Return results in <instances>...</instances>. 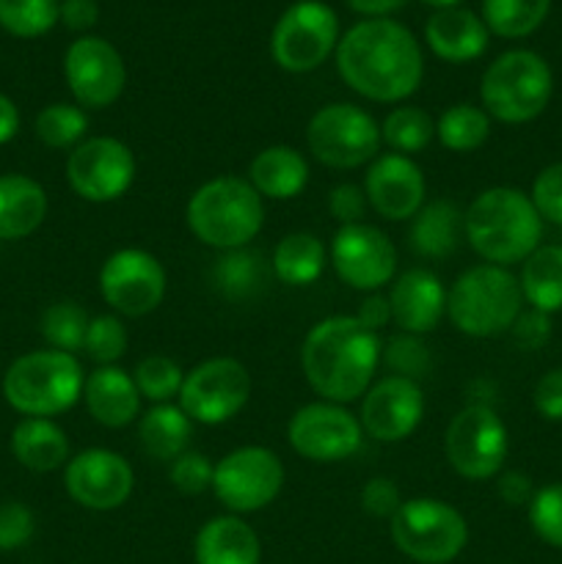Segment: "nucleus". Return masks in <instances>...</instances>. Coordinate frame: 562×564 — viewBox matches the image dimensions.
I'll return each instance as SVG.
<instances>
[{
    "mask_svg": "<svg viewBox=\"0 0 562 564\" xmlns=\"http://www.w3.org/2000/svg\"><path fill=\"white\" fill-rule=\"evenodd\" d=\"M510 438L494 408L474 402L455 413L444 435V452L452 471L472 482H485L501 474Z\"/></svg>",
    "mask_w": 562,
    "mask_h": 564,
    "instance_id": "11",
    "label": "nucleus"
},
{
    "mask_svg": "<svg viewBox=\"0 0 562 564\" xmlns=\"http://www.w3.org/2000/svg\"><path fill=\"white\" fill-rule=\"evenodd\" d=\"M213 474H215V463L209 460L204 452L187 449L182 452L176 460H171L169 479L180 494L198 496L204 494V490H213Z\"/></svg>",
    "mask_w": 562,
    "mask_h": 564,
    "instance_id": "44",
    "label": "nucleus"
},
{
    "mask_svg": "<svg viewBox=\"0 0 562 564\" xmlns=\"http://www.w3.org/2000/svg\"><path fill=\"white\" fill-rule=\"evenodd\" d=\"M435 138V119L428 110L417 108V105H400L386 119L380 121V141L397 154H413L424 152Z\"/></svg>",
    "mask_w": 562,
    "mask_h": 564,
    "instance_id": "35",
    "label": "nucleus"
},
{
    "mask_svg": "<svg viewBox=\"0 0 562 564\" xmlns=\"http://www.w3.org/2000/svg\"><path fill=\"white\" fill-rule=\"evenodd\" d=\"M380 364H386L397 378H408L419 383V378H424L430 369L428 345L422 341V336L402 334L400 330L380 347Z\"/></svg>",
    "mask_w": 562,
    "mask_h": 564,
    "instance_id": "42",
    "label": "nucleus"
},
{
    "mask_svg": "<svg viewBox=\"0 0 562 564\" xmlns=\"http://www.w3.org/2000/svg\"><path fill=\"white\" fill-rule=\"evenodd\" d=\"M523 312L518 275L499 264H474L446 290V317L472 339L507 334Z\"/></svg>",
    "mask_w": 562,
    "mask_h": 564,
    "instance_id": "5",
    "label": "nucleus"
},
{
    "mask_svg": "<svg viewBox=\"0 0 562 564\" xmlns=\"http://www.w3.org/2000/svg\"><path fill=\"white\" fill-rule=\"evenodd\" d=\"M551 0H483V22L501 39H523L545 22Z\"/></svg>",
    "mask_w": 562,
    "mask_h": 564,
    "instance_id": "36",
    "label": "nucleus"
},
{
    "mask_svg": "<svg viewBox=\"0 0 562 564\" xmlns=\"http://www.w3.org/2000/svg\"><path fill=\"white\" fill-rule=\"evenodd\" d=\"M328 251L312 231H290L281 237L270 257V270L287 286H309L323 275Z\"/></svg>",
    "mask_w": 562,
    "mask_h": 564,
    "instance_id": "31",
    "label": "nucleus"
},
{
    "mask_svg": "<svg viewBox=\"0 0 562 564\" xmlns=\"http://www.w3.org/2000/svg\"><path fill=\"white\" fill-rule=\"evenodd\" d=\"M36 532L33 512L20 501L0 505V551H17Z\"/></svg>",
    "mask_w": 562,
    "mask_h": 564,
    "instance_id": "46",
    "label": "nucleus"
},
{
    "mask_svg": "<svg viewBox=\"0 0 562 564\" xmlns=\"http://www.w3.org/2000/svg\"><path fill=\"white\" fill-rule=\"evenodd\" d=\"M47 218V193L25 174L0 176V240H22Z\"/></svg>",
    "mask_w": 562,
    "mask_h": 564,
    "instance_id": "27",
    "label": "nucleus"
},
{
    "mask_svg": "<svg viewBox=\"0 0 562 564\" xmlns=\"http://www.w3.org/2000/svg\"><path fill=\"white\" fill-rule=\"evenodd\" d=\"M287 441L312 463H342L361 449L364 430L358 416L336 402H309L292 413L287 424Z\"/></svg>",
    "mask_w": 562,
    "mask_h": 564,
    "instance_id": "16",
    "label": "nucleus"
},
{
    "mask_svg": "<svg viewBox=\"0 0 562 564\" xmlns=\"http://www.w3.org/2000/svg\"><path fill=\"white\" fill-rule=\"evenodd\" d=\"M356 319L364 325V328L375 330V334H378L380 328H386V325L391 323L389 295H380V292H369V295L361 301V308H358Z\"/></svg>",
    "mask_w": 562,
    "mask_h": 564,
    "instance_id": "53",
    "label": "nucleus"
},
{
    "mask_svg": "<svg viewBox=\"0 0 562 564\" xmlns=\"http://www.w3.org/2000/svg\"><path fill=\"white\" fill-rule=\"evenodd\" d=\"M191 438V416L180 405H174V402L154 405L147 413H141V422H138V444L154 460H176L182 452H187Z\"/></svg>",
    "mask_w": 562,
    "mask_h": 564,
    "instance_id": "30",
    "label": "nucleus"
},
{
    "mask_svg": "<svg viewBox=\"0 0 562 564\" xmlns=\"http://www.w3.org/2000/svg\"><path fill=\"white\" fill-rule=\"evenodd\" d=\"M64 77L83 110H102L125 94L127 66L108 39L80 36L66 50Z\"/></svg>",
    "mask_w": 562,
    "mask_h": 564,
    "instance_id": "17",
    "label": "nucleus"
},
{
    "mask_svg": "<svg viewBox=\"0 0 562 564\" xmlns=\"http://www.w3.org/2000/svg\"><path fill=\"white\" fill-rule=\"evenodd\" d=\"M270 262L251 248H235L224 251L213 268V286L229 301H248L264 292L270 281Z\"/></svg>",
    "mask_w": 562,
    "mask_h": 564,
    "instance_id": "33",
    "label": "nucleus"
},
{
    "mask_svg": "<svg viewBox=\"0 0 562 564\" xmlns=\"http://www.w3.org/2000/svg\"><path fill=\"white\" fill-rule=\"evenodd\" d=\"M402 507L400 488L389 477H372L361 488V510L372 518H395Z\"/></svg>",
    "mask_w": 562,
    "mask_h": 564,
    "instance_id": "47",
    "label": "nucleus"
},
{
    "mask_svg": "<svg viewBox=\"0 0 562 564\" xmlns=\"http://www.w3.org/2000/svg\"><path fill=\"white\" fill-rule=\"evenodd\" d=\"M367 207V193H364V187L353 185V182H342L328 196V213L339 220V226L364 224Z\"/></svg>",
    "mask_w": 562,
    "mask_h": 564,
    "instance_id": "48",
    "label": "nucleus"
},
{
    "mask_svg": "<svg viewBox=\"0 0 562 564\" xmlns=\"http://www.w3.org/2000/svg\"><path fill=\"white\" fill-rule=\"evenodd\" d=\"M391 323L402 334L424 336L446 314V290L433 270L411 268L391 281Z\"/></svg>",
    "mask_w": 562,
    "mask_h": 564,
    "instance_id": "22",
    "label": "nucleus"
},
{
    "mask_svg": "<svg viewBox=\"0 0 562 564\" xmlns=\"http://www.w3.org/2000/svg\"><path fill=\"white\" fill-rule=\"evenodd\" d=\"M196 564H259L262 543L251 523L240 516L209 518L193 540Z\"/></svg>",
    "mask_w": 562,
    "mask_h": 564,
    "instance_id": "25",
    "label": "nucleus"
},
{
    "mask_svg": "<svg viewBox=\"0 0 562 564\" xmlns=\"http://www.w3.org/2000/svg\"><path fill=\"white\" fill-rule=\"evenodd\" d=\"M185 220L191 235L209 248H246L262 231L264 202L251 182L240 176H215L187 198Z\"/></svg>",
    "mask_w": 562,
    "mask_h": 564,
    "instance_id": "4",
    "label": "nucleus"
},
{
    "mask_svg": "<svg viewBox=\"0 0 562 564\" xmlns=\"http://www.w3.org/2000/svg\"><path fill=\"white\" fill-rule=\"evenodd\" d=\"M424 6H430V9L441 11V9H455V6H461L463 0H422Z\"/></svg>",
    "mask_w": 562,
    "mask_h": 564,
    "instance_id": "56",
    "label": "nucleus"
},
{
    "mask_svg": "<svg viewBox=\"0 0 562 564\" xmlns=\"http://www.w3.org/2000/svg\"><path fill=\"white\" fill-rule=\"evenodd\" d=\"M424 419V394L417 380L389 378L378 380L361 397L358 422L369 438L380 444H400L411 438Z\"/></svg>",
    "mask_w": 562,
    "mask_h": 564,
    "instance_id": "20",
    "label": "nucleus"
},
{
    "mask_svg": "<svg viewBox=\"0 0 562 564\" xmlns=\"http://www.w3.org/2000/svg\"><path fill=\"white\" fill-rule=\"evenodd\" d=\"M127 345H130V336H127V328L119 314H97V317H91L83 350H86V356L94 364L116 367L125 358Z\"/></svg>",
    "mask_w": 562,
    "mask_h": 564,
    "instance_id": "41",
    "label": "nucleus"
},
{
    "mask_svg": "<svg viewBox=\"0 0 562 564\" xmlns=\"http://www.w3.org/2000/svg\"><path fill=\"white\" fill-rule=\"evenodd\" d=\"M284 463L268 446H240L215 463L213 494L231 516L259 512L279 499Z\"/></svg>",
    "mask_w": 562,
    "mask_h": 564,
    "instance_id": "12",
    "label": "nucleus"
},
{
    "mask_svg": "<svg viewBox=\"0 0 562 564\" xmlns=\"http://www.w3.org/2000/svg\"><path fill=\"white\" fill-rule=\"evenodd\" d=\"M61 20L58 0H0V28L11 36H44Z\"/></svg>",
    "mask_w": 562,
    "mask_h": 564,
    "instance_id": "39",
    "label": "nucleus"
},
{
    "mask_svg": "<svg viewBox=\"0 0 562 564\" xmlns=\"http://www.w3.org/2000/svg\"><path fill=\"white\" fill-rule=\"evenodd\" d=\"M339 77L372 102H402L424 77L417 36L389 17L361 20L336 44Z\"/></svg>",
    "mask_w": 562,
    "mask_h": 564,
    "instance_id": "1",
    "label": "nucleus"
},
{
    "mask_svg": "<svg viewBox=\"0 0 562 564\" xmlns=\"http://www.w3.org/2000/svg\"><path fill=\"white\" fill-rule=\"evenodd\" d=\"M463 237V213L457 204L446 198L422 204L417 215L411 218L408 229V246L428 259H444L455 253L457 242Z\"/></svg>",
    "mask_w": 562,
    "mask_h": 564,
    "instance_id": "29",
    "label": "nucleus"
},
{
    "mask_svg": "<svg viewBox=\"0 0 562 564\" xmlns=\"http://www.w3.org/2000/svg\"><path fill=\"white\" fill-rule=\"evenodd\" d=\"M534 411L549 422H562V367L549 369L534 386Z\"/></svg>",
    "mask_w": 562,
    "mask_h": 564,
    "instance_id": "50",
    "label": "nucleus"
},
{
    "mask_svg": "<svg viewBox=\"0 0 562 564\" xmlns=\"http://www.w3.org/2000/svg\"><path fill=\"white\" fill-rule=\"evenodd\" d=\"M490 135V116L485 113V108L472 102H457L450 105L444 113L435 121V138L441 141V147L450 149V152L468 154L477 152Z\"/></svg>",
    "mask_w": 562,
    "mask_h": 564,
    "instance_id": "34",
    "label": "nucleus"
},
{
    "mask_svg": "<svg viewBox=\"0 0 562 564\" xmlns=\"http://www.w3.org/2000/svg\"><path fill=\"white\" fill-rule=\"evenodd\" d=\"M80 361L72 352L33 350L17 358L3 378V397L22 416L50 419L83 400Z\"/></svg>",
    "mask_w": 562,
    "mask_h": 564,
    "instance_id": "6",
    "label": "nucleus"
},
{
    "mask_svg": "<svg viewBox=\"0 0 562 564\" xmlns=\"http://www.w3.org/2000/svg\"><path fill=\"white\" fill-rule=\"evenodd\" d=\"M248 182L262 198L290 202L309 185V163L290 143H273L253 154L248 165Z\"/></svg>",
    "mask_w": 562,
    "mask_h": 564,
    "instance_id": "26",
    "label": "nucleus"
},
{
    "mask_svg": "<svg viewBox=\"0 0 562 564\" xmlns=\"http://www.w3.org/2000/svg\"><path fill=\"white\" fill-rule=\"evenodd\" d=\"M99 20V6L97 0H64L61 3V22L69 31L86 33L97 25Z\"/></svg>",
    "mask_w": 562,
    "mask_h": 564,
    "instance_id": "52",
    "label": "nucleus"
},
{
    "mask_svg": "<svg viewBox=\"0 0 562 564\" xmlns=\"http://www.w3.org/2000/svg\"><path fill=\"white\" fill-rule=\"evenodd\" d=\"M367 204L386 220H411L422 209L428 182L422 169L406 154L386 152L369 163L364 176Z\"/></svg>",
    "mask_w": 562,
    "mask_h": 564,
    "instance_id": "21",
    "label": "nucleus"
},
{
    "mask_svg": "<svg viewBox=\"0 0 562 564\" xmlns=\"http://www.w3.org/2000/svg\"><path fill=\"white\" fill-rule=\"evenodd\" d=\"M380 124L353 102L323 105L309 119L306 147L317 163L347 171L372 163L380 152Z\"/></svg>",
    "mask_w": 562,
    "mask_h": 564,
    "instance_id": "9",
    "label": "nucleus"
},
{
    "mask_svg": "<svg viewBox=\"0 0 562 564\" xmlns=\"http://www.w3.org/2000/svg\"><path fill=\"white\" fill-rule=\"evenodd\" d=\"M251 397V375L237 358H207L185 372L176 405L191 416L193 424H226L246 408Z\"/></svg>",
    "mask_w": 562,
    "mask_h": 564,
    "instance_id": "13",
    "label": "nucleus"
},
{
    "mask_svg": "<svg viewBox=\"0 0 562 564\" xmlns=\"http://www.w3.org/2000/svg\"><path fill=\"white\" fill-rule=\"evenodd\" d=\"M391 540L400 554L417 564H450L466 549L468 527L452 505L419 496L402 501L391 518Z\"/></svg>",
    "mask_w": 562,
    "mask_h": 564,
    "instance_id": "8",
    "label": "nucleus"
},
{
    "mask_svg": "<svg viewBox=\"0 0 562 564\" xmlns=\"http://www.w3.org/2000/svg\"><path fill=\"white\" fill-rule=\"evenodd\" d=\"M336 275L358 292H380L397 273V248L372 224L339 226L328 248Z\"/></svg>",
    "mask_w": 562,
    "mask_h": 564,
    "instance_id": "18",
    "label": "nucleus"
},
{
    "mask_svg": "<svg viewBox=\"0 0 562 564\" xmlns=\"http://www.w3.org/2000/svg\"><path fill=\"white\" fill-rule=\"evenodd\" d=\"M424 42L446 64H468L488 47V28L483 17L455 6L430 14L424 25Z\"/></svg>",
    "mask_w": 562,
    "mask_h": 564,
    "instance_id": "24",
    "label": "nucleus"
},
{
    "mask_svg": "<svg viewBox=\"0 0 562 564\" xmlns=\"http://www.w3.org/2000/svg\"><path fill=\"white\" fill-rule=\"evenodd\" d=\"M523 301L543 314L562 312V246H540L521 262Z\"/></svg>",
    "mask_w": 562,
    "mask_h": 564,
    "instance_id": "32",
    "label": "nucleus"
},
{
    "mask_svg": "<svg viewBox=\"0 0 562 564\" xmlns=\"http://www.w3.org/2000/svg\"><path fill=\"white\" fill-rule=\"evenodd\" d=\"M66 182L91 204H110L125 196L136 182V158L125 141L94 135L77 143L66 160Z\"/></svg>",
    "mask_w": 562,
    "mask_h": 564,
    "instance_id": "15",
    "label": "nucleus"
},
{
    "mask_svg": "<svg viewBox=\"0 0 562 564\" xmlns=\"http://www.w3.org/2000/svg\"><path fill=\"white\" fill-rule=\"evenodd\" d=\"M554 75L543 55L532 50H507L485 69L479 99L490 119L505 124H527L551 102Z\"/></svg>",
    "mask_w": 562,
    "mask_h": 564,
    "instance_id": "7",
    "label": "nucleus"
},
{
    "mask_svg": "<svg viewBox=\"0 0 562 564\" xmlns=\"http://www.w3.org/2000/svg\"><path fill=\"white\" fill-rule=\"evenodd\" d=\"M510 334L521 350H540L551 336L549 314L538 312V308H523L516 323H512Z\"/></svg>",
    "mask_w": 562,
    "mask_h": 564,
    "instance_id": "49",
    "label": "nucleus"
},
{
    "mask_svg": "<svg viewBox=\"0 0 562 564\" xmlns=\"http://www.w3.org/2000/svg\"><path fill=\"white\" fill-rule=\"evenodd\" d=\"M529 198H532L540 218L549 220V224L562 226V163L545 165V169L534 176Z\"/></svg>",
    "mask_w": 562,
    "mask_h": 564,
    "instance_id": "45",
    "label": "nucleus"
},
{
    "mask_svg": "<svg viewBox=\"0 0 562 564\" xmlns=\"http://www.w3.org/2000/svg\"><path fill=\"white\" fill-rule=\"evenodd\" d=\"M11 455L28 471L47 474L69 463V438L53 419L25 416L11 433Z\"/></svg>",
    "mask_w": 562,
    "mask_h": 564,
    "instance_id": "28",
    "label": "nucleus"
},
{
    "mask_svg": "<svg viewBox=\"0 0 562 564\" xmlns=\"http://www.w3.org/2000/svg\"><path fill=\"white\" fill-rule=\"evenodd\" d=\"M36 138L50 149H75L86 141L88 116L77 102H53L39 110L33 121Z\"/></svg>",
    "mask_w": 562,
    "mask_h": 564,
    "instance_id": "37",
    "label": "nucleus"
},
{
    "mask_svg": "<svg viewBox=\"0 0 562 564\" xmlns=\"http://www.w3.org/2000/svg\"><path fill=\"white\" fill-rule=\"evenodd\" d=\"M463 237L488 264L510 268L543 246V218L529 193L488 187L463 213Z\"/></svg>",
    "mask_w": 562,
    "mask_h": 564,
    "instance_id": "3",
    "label": "nucleus"
},
{
    "mask_svg": "<svg viewBox=\"0 0 562 564\" xmlns=\"http://www.w3.org/2000/svg\"><path fill=\"white\" fill-rule=\"evenodd\" d=\"M99 295L119 317H147L163 303L169 279L154 253L121 248L99 268Z\"/></svg>",
    "mask_w": 562,
    "mask_h": 564,
    "instance_id": "14",
    "label": "nucleus"
},
{
    "mask_svg": "<svg viewBox=\"0 0 562 564\" xmlns=\"http://www.w3.org/2000/svg\"><path fill=\"white\" fill-rule=\"evenodd\" d=\"M527 512L532 532L551 549H562V482L534 490Z\"/></svg>",
    "mask_w": 562,
    "mask_h": 564,
    "instance_id": "43",
    "label": "nucleus"
},
{
    "mask_svg": "<svg viewBox=\"0 0 562 564\" xmlns=\"http://www.w3.org/2000/svg\"><path fill=\"white\" fill-rule=\"evenodd\" d=\"M496 494H499V499L505 505L529 507V501L534 496V485L523 471H501L496 477Z\"/></svg>",
    "mask_w": 562,
    "mask_h": 564,
    "instance_id": "51",
    "label": "nucleus"
},
{
    "mask_svg": "<svg viewBox=\"0 0 562 564\" xmlns=\"http://www.w3.org/2000/svg\"><path fill=\"white\" fill-rule=\"evenodd\" d=\"M345 3L350 6L353 11H358V14H367L369 20H372V17H386V14H391V11L402 9L408 0H345Z\"/></svg>",
    "mask_w": 562,
    "mask_h": 564,
    "instance_id": "55",
    "label": "nucleus"
},
{
    "mask_svg": "<svg viewBox=\"0 0 562 564\" xmlns=\"http://www.w3.org/2000/svg\"><path fill=\"white\" fill-rule=\"evenodd\" d=\"M83 402L94 422L108 430H121L141 416L143 397L138 394L132 372L121 367H97L86 375Z\"/></svg>",
    "mask_w": 562,
    "mask_h": 564,
    "instance_id": "23",
    "label": "nucleus"
},
{
    "mask_svg": "<svg viewBox=\"0 0 562 564\" xmlns=\"http://www.w3.org/2000/svg\"><path fill=\"white\" fill-rule=\"evenodd\" d=\"M20 132V110L6 94H0V143H9Z\"/></svg>",
    "mask_w": 562,
    "mask_h": 564,
    "instance_id": "54",
    "label": "nucleus"
},
{
    "mask_svg": "<svg viewBox=\"0 0 562 564\" xmlns=\"http://www.w3.org/2000/svg\"><path fill=\"white\" fill-rule=\"evenodd\" d=\"M132 380L138 386V394L154 405L176 400L185 383V369L169 356H147L132 369Z\"/></svg>",
    "mask_w": 562,
    "mask_h": 564,
    "instance_id": "40",
    "label": "nucleus"
},
{
    "mask_svg": "<svg viewBox=\"0 0 562 564\" xmlns=\"http://www.w3.org/2000/svg\"><path fill=\"white\" fill-rule=\"evenodd\" d=\"M339 17L323 0H298L275 20L270 55L275 66L292 75H306L325 64L339 44Z\"/></svg>",
    "mask_w": 562,
    "mask_h": 564,
    "instance_id": "10",
    "label": "nucleus"
},
{
    "mask_svg": "<svg viewBox=\"0 0 562 564\" xmlns=\"http://www.w3.org/2000/svg\"><path fill=\"white\" fill-rule=\"evenodd\" d=\"M380 336L356 317L336 314L309 328L301 345V367L323 400L347 405L361 400L380 367Z\"/></svg>",
    "mask_w": 562,
    "mask_h": 564,
    "instance_id": "2",
    "label": "nucleus"
},
{
    "mask_svg": "<svg viewBox=\"0 0 562 564\" xmlns=\"http://www.w3.org/2000/svg\"><path fill=\"white\" fill-rule=\"evenodd\" d=\"M91 317L86 308L75 301H58L44 308L42 314V336L53 350L61 352H80L86 345V330Z\"/></svg>",
    "mask_w": 562,
    "mask_h": 564,
    "instance_id": "38",
    "label": "nucleus"
},
{
    "mask_svg": "<svg viewBox=\"0 0 562 564\" xmlns=\"http://www.w3.org/2000/svg\"><path fill=\"white\" fill-rule=\"evenodd\" d=\"M64 488L83 510L110 512L127 505L136 488V471L114 449H83L64 466Z\"/></svg>",
    "mask_w": 562,
    "mask_h": 564,
    "instance_id": "19",
    "label": "nucleus"
}]
</instances>
